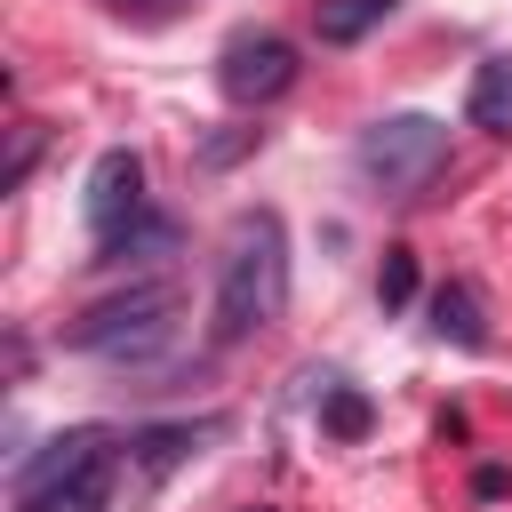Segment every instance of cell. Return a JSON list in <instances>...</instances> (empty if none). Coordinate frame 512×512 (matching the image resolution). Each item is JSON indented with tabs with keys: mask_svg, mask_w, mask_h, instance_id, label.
Instances as JSON below:
<instances>
[{
	"mask_svg": "<svg viewBox=\"0 0 512 512\" xmlns=\"http://www.w3.org/2000/svg\"><path fill=\"white\" fill-rule=\"evenodd\" d=\"M288 312V232L272 208L232 216L224 264H216V344H240Z\"/></svg>",
	"mask_w": 512,
	"mask_h": 512,
	"instance_id": "cell-1",
	"label": "cell"
},
{
	"mask_svg": "<svg viewBox=\"0 0 512 512\" xmlns=\"http://www.w3.org/2000/svg\"><path fill=\"white\" fill-rule=\"evenodd\" d=\"M112 464H120L112 432H104V424H72V432H56L48 448H32V456L16 464L8 512H104Z\"/></svg>",
	"mask_w": 512,
	"mask_h": 512,
	"instance_id": "cell-2",
	"label": "cell"
},
{
	"mask_svg": "<svg viewBox=\"0 0 512 512\" xmlns=\"http://www.w3.org/2000/svg\"><path fill=\"white\" fill-rule=\"evenodd\" d=\"M176 288L168 280H144V288H120V296H104V304H88L80 320H72V352H88V360H112V368H136V360H160L168 344H176Z\"/></svg>",
	"mask_w": 512,
	"mask_h": 512,
	"instance_id": "cell-3",
	"label": "cell"
},
{
	"mask_svg": "<svg viewBox=\"0 0 512 512\" xmlns=\"http://www.w3.org/2000/svg\"><path fill=\"white\" fill-rule=\"evenodd\" d=\"M440 168H448V128L424 120V112H392V120H376L360 136V176L384 184L392 200H416Z\"/></svg>",
	"mask_w": 512,
	"mask_h": 512,
	"instance_id": "cell-4",
	"label": "cell"
},
{
	"mask_svg": "<svg viewBox=\"0 0 512 512\" xmlns=\"http://www.w3.org/2000/svg\"><path fill=\"white\" fill-rule=\"evenodd\" d=\"M288 80H296V48L280 32H240L216 56V88L232 104H272V96H288Z\"/></svg>",
	"mask_w": 512,
	"mask_h": 512,
	"instance_id": "cell-5",
	"label": "cell"
},
{
	"mask_svg": "<svg viewBox=\"0 0 512 512\" xmlns=\"http://www.w3.org/2000/svg\"><path fill=\"white\" fill-rule=\"evenodd\" d=\"M80 216H88L96 248H104V240H120V232L144 216V160H136L128 144H112V152L88 168V200H80Z\"/></svg>",
	"mask_w": 512,
	"mask_h": 512,
	"instance_id": "cell-6",
	"label": "cell"
},
{
	"mask_svg": "<svg viewBox=\"0 0 512 512\" xmlns=\"http://www.w3.org/2000/svg\"><path fill=\"white\" fill-rule=\"evenodd\" d=\"M464 112H472V128H488V136H512V56H488V64L472 72V96H464Z\"/></svg>",
	"mask_w": 512,
	"mask_h": 512,
	"instance_id": "cell-7",
	"label": "cell"
},
{
	"mask_svg": "<svg viewBox=\"0 0 512 512\" xmlns=\"http://www.w3.org/2000/svg\"><path fill=\"white\" fill-rule=\"evenodd\" d=\"M160 256H176V224H168V216H152V208H144L120 240H104V248H96V264H160Z\"/></svg>",
	"mask_w": 512,
	"mask_h": 512,
	"instance_id": "cell-8",
	"label": "cell"
},
{
	"mask_svg": "<svg viewBox=\"0 0 512 512\" xmlns=\"http://www.w3.org/2000/svg\"><path fill=\"white\" fill-rule=\"evenodd\" d=\"M392 8H400V0H320V40H328V48H352V40H368Z\"/></svg>",
	"mask_w": 512,
	"mask_h": 512,
	"instance_id": "cell-9",
	"label": "cell"
},
{
	"mask_svg": "<svg viewBox=\"0 0 512 512\" xmlns=\"http://www.w3.org/2000/svg\"><path fill=\"white\" fill-rule=\"evenodd\" d=\"M432 328L448 336V344H480L488 328H480V296L464 288V280H448L440 296H432Z\"/></svg>",
	"mask_w": 512,
	"mask_h": 512,
	"instance_id": "cell-10",
	"label": "cell"
},
{
	"mask_svg": "<svg viewBox=\"0 0 512 512\" xmlns=\"http://www.w3.org/2000/svg\"><path fill=\"white\" fill-rule=\"evenodd\" d=\"M200 432H208V424H160V432H136L128 448H136V464H144V472H168V464H176Z\"/></svg>",
	"mask_w": 512,
	"mask_h": 512,
	"instance_id": "cell-11",
	"label": "cell"
},
{
	"mask_svg": "<svg viewBox=\"0 0 512 512\" xmlns=\"http://www.w3.org/2000/svg\"><path fill=\"white\" fill-rule=\"evenodd\" d=\"M320 432H336V440H360V432H368V400L336 384V392L320 400Z\"/></svg>",
	"mask_w": 512,
	"mask_h": 512,
	"instance_id": "cell-12",
	"label": "cell"
},
{
	"mask_svg": "<svg viewBox=\"0 0 512 512\" xmlns=\"http://www.w3.org/2000/svg\"><path fill=\"white\" fill-rule=\"evenodd\" d=\"M376 296H384V312H400V304L416 296V256H408V248H392V256H384V272H376Z\"/></svg>",
	"mask_w": 512,
	"mask_h": 512,
	"instance_id": "cell-13",
	"label": "cell"
},
{
	"mask_svg": "<svg viewBox=\"0 0 512 512\" xmlns=\"http://www.w3.org/2000/svg\"><path fill=\"white\" fill-rule=\"evenodd\" d=\"M32 160H40V128H16V152H8V168H0V192H16V184L32 176Z\"/></svg>",
	"mask_w": 512,
	"mask_h": 512,
	"instance_id": "cell-14",
	"label": "cell"
}]
</instances>
